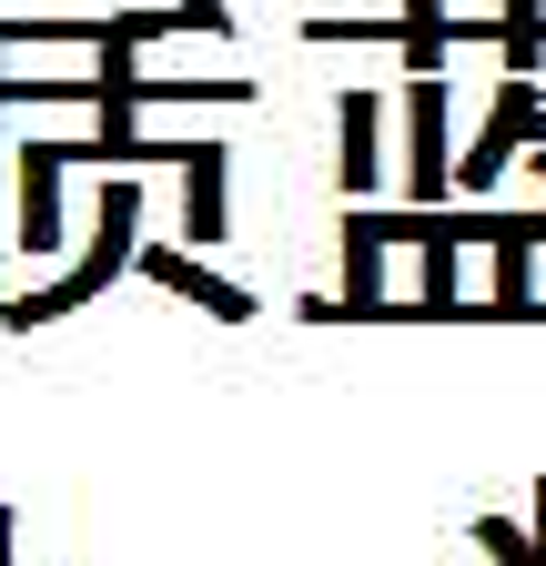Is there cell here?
Returning a JSON list of instances; mask_svg holds the SVG:
<instances>
[{
    "instance_id": "cell-1",
    "label": "cell",
    "mask_w": 546,
    "mask_h": 566,
    "mask_svg": "<svg viewBox=\"0 0 546 566\" xmlns=\"http://www.w3.org/2000/svg\"><path fill=\"white\" fill-rule=\"evenodd\" d=\"M132 233H143V182H132V172H112V182H102V223H92L82 263L61 273V283H41V294L0 304V324H11V334H41V324H61V314H82V304L102 294V283L132 263Z\"/></svg>"
},
{
    "instance_id": "cell-2",
    "label": "cell",
    "mask_w": 546,
    "mask_h": 566,
    "mask_svg": "<svg viewBox=\"0 0 546 566\" xmlns=\"http://www.w3.org/2000/svg\"><path fill=\"white\" fill-rule=\"evenodd\" d=\"M455 163H445V71H405V192L445 202Z\"/></svg>"
},
{
    "instance_id": "cell-3",
    "label": "cell",
    "mask_w": 546,
    "mask_h": 566,
    "mask_svg": "<svg viewBox=\"0 0 546 566\" xmlns=\"http://www.w3.org/2000/svg\"><path fill=\"white\" fill-rule=\"evenodd\" d=\"M536 82H546V71H506V92H496L486 132H475V153L455 163V182H465V192H496V182H506V163L526 153V122H536V102H546Z\"/></svg>"
},
{
    "instance_id": "cell-4",
    "label": "cell",
    "mask_w": 546,
    "mask_h": 566,
    "mask_svg": "<svg viewBox=\"0 0 546 566\" xmlns=\"http://www.w3.org/2000/svg\"><path fill=\"white\" fill-rule=\"evenodd\" d=\"M132 263H143L162 294H192L213 324H253V294H243V283H223L213 263H192V253H172V243H132Z\"/></svg>"
},
{
    "instance_id": "cell-5",
    "label": "cell",
    "mask_w": 546,
    "mask_h": 566,
    "mask_svg": "<svg viewBox=\"0 0 546 566\" xmlns=\"http://www.w3.org/2000/svg\"><path fill=\"white\" fill-rule=\"evenodd\" d=\"M61 172H72L61 142H21V253H61Z\"/></svg>"
},
{
    "instance_id": "cell-6",
    "label": "cell",
    "mask_w": 546,
    "mask_h": 566,
    "mask_svg": "<svg viewBox=\"0 0 546 566\" xmlns=\"http://www.w3.org/2000/svg\"><path fill=\"white\" fill-rule=\"evenodd\" d=\"M223 212H233V153L223 142H182V233L223 243Z\"/></svg>"
},
{
    "instance_id": "cell-7",
    "label": "cell",
    "mask_w": 546,
    "mask_h": 566,
    "mask_svg": "<svg viewBox=\"0 0 546 566\" xmlns=\"http://www.w3.org/2000/svg\"><path fill=\"white\" fill-rule=\"evenodd\" d=\"M334 132H345L334 172H345V192L365 202V192L385 182V153H375V142H385V102H375V92H345V102H334Z\"/></svg>"
},
{
    "instance_id": "cell-8",
    "label": "cell",
    "mask_w": 546,
    "mask_h": 566,
    "mask_svg": "<svg viewBox=\"0 0 546 566\" xmlns=\"http://www.w3.org/2000/svg\"><path fill=\"white\" fill-rule=\"evenodd\" d=\"M475 546H486L496 566H536V536H526L516 516H486V526H475Z\"/></svg>"
},
{
    "instance_id": "cell-9",
    "label": "cell",
    "mask_w": 546,
    "mask_h": 566,
    "mask_svg": "<svg viewBox=\"0 0 546 566\" xmlns=\"http://www.w3.org/2000/svg\"><path fill=\"white\" fill-rule=\"evenodd\" d=\"M536 566H546V485H536Z\"/></svg>"
},
{
    "instance_id": "cell-10",
    "label": "cell",
    "mask_w": 546,
    "mask_h": 566,
    "mask_svg": "<svg viewBox=\"0 0 546 566\" xmlns=\"http://www.w3.org/2000/svg\"><path fill=\"white\" fill-rule=\"evenodd\" d=\"M0 566H11V506H0Z\"/></svg>"
},
{
    "instance_id": "cell-11",
    "label": "cell",
    "mask_w": 546,
    "mask_h": 566,
    "mask_svg": "<svg viewBox=\"0 0 546 566\" xmlns=\"http://www.w3.org/2000/svg\"><path fill=\"white\" fill-rule=\"evenodd\" d=\"M526 142H546V102H536V122H526Z\"/></svg>"
},
{
    "instance_id": "cell-12",
    "label": "cell",
    "mask_w": 546,
    "mask_h": 566,
    "mask_svg": "<svg viewBox=\"0 0 546 566\" xmlns=\"http://www.w3.org/2000/svg\"><path fill=\"white\" fill-rule=\"evenodd\" d=\"M526 153H536V172H546V142H526Z\"/></svg>"
},
{
    "instance_id": "cell-13",
    "label": "cell",
    "mask_w": 546,
    "mask_h": 566,
    "mask_svg": "<svg viewBox=\"0 0 546 566\" xmlns=\"http://www.w3.org/2000/svg\"><path fill=\"white\" fill-rule=\"evenodd\" d=\"M0 112H11V102H0ZM0 153H11V142H0Z\"/></svg>"
}]
</instances>
